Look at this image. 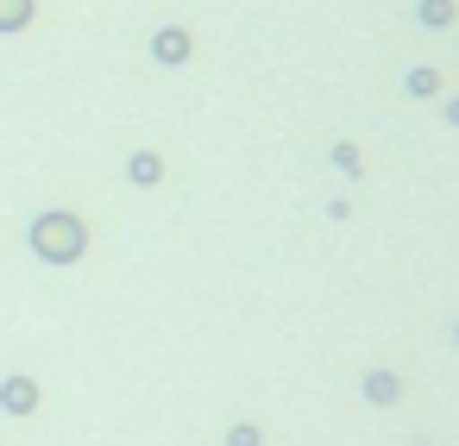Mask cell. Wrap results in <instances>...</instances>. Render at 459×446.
<instances>
[{
    "instance_id": "cell-4",
    "label": "cell",
    "mask_w": 459,
    "mask_h": 446,
    "mask_svg": "<svg viewBox=\"0 0 459 446\" xmlns=\"http://www.w3.org/2000/svg\"><path fill=\"white\" fill-rule=\"evenodd\" d=\"M365 402L371 408H396L403 402V377L396 371H365Z\"/></svg>"
},
{
    "instance_id": "cell-7",
    "label": "cell",
    "mask_w": 459,
    "mask_h": 446,
    "mask_svg": "<svg viewBox=\"0 0 459 446\" xmlns=\"http://www.w3.org/2000/svg\"><path fill=\"white\" fill-rule=\"evenodd\" d=\"M39 13V0H0V32H26Z\"/></svg>"
},
{
    "instance_id": "cell-11",
    "label": "cell",
    "mask_w": 459,
    "mask_h": 446,
    "mask_svg": "<svg viewBox=\"0 0 459 446\" xmlns=\"http://www.w3.org/2000/svg\"><path fill=\"white\" fill-rule=\"evenodd\" d=\"M446 126H459V101H446Z\"/></svg>"
},
{
    "instance_id": "cell-6",
    "label": "cell",
    "mask_w": 459,
    "mask_h": 446,
    "mask_svg": "<svg viewBox=\"0 0 459 446\" xmlns=\"http://www.w3.org/2000/svg\"><path fill=\"white\" fill-rule=\"evenodd\" d=\"M415 20H421L428 32H446V26L459 20V0H421V7H415Z\"/></svg>"
},
{
    "instance_id": "cell-9",
    "label": "cell",
    "mask_w": 459,
    "mask_h": 446,
    "mask_svg": "<svg viewBox=\"0 0 459 446\" xmlns=\"http://www.w3.org/2000/svg\"><path fill=\"white\" fill-rule=\"evenodd\" d=\"M333 170H340V176H365V158H359V145H352V139H340V145H333Z\"/></svg>"
},
{
    "instance_id": "cell-2",
    "label": "cell",
    "mask_w": 459,
    "mask_h": 446,
    "mask_svg": "<svg viewBox=\"0 0 459 446\" xmlns=\"http://www.w3.org/2000/svg\"><path fill=\"white\" fill-rule=\"evenodd\" d=\"M152 57H158L164 70H183V64L195 57V39H189L183 26H158V32H152Z\"/></svg>"
},
{
    "instance_id": "cell-5",
    "label": "cell",
    "mask_w": 459,
    "mask_h": 446,
    "mask_svg": "<svg viewBox=\"0 0 459 446\" xmlns=\"http://www.w3.org/2000/svg\"><path fill=\"white\" fill-rule=\"evenodd\" d=\"M126 183H133V189H158V183H164V158H158V151H133V158H126Z\"/></svg>"
},
{
    "instance_id": "cell-3",
    "label": "cell",
    "mask_w": 459,
    "mask_h": 446,
    "mask_svg": "<svg viewBox=\"0 0 459 446\" xmlns=\"http://www.w3.org/2000/svg\"><path fill=\"white\" fill-rule=\"evenodd\" d=\"M0 408H7V415H32V408H39V383H32L26 371L0 377Z\"/></svg>"
},
{
    "instance_id": "cell-12",
    "label": "cell",
    "mask_w": 459,
    "mask_h": 446,
    "mask_svg": "<svg viewBox=\"0 0 459 446\" xmlns=\"http://www.w3.org/2000/svg\"><path fill=\"white\" fill-rule=\"evenodd\" d=\"M453 346H459V327H453Z\"/></svg>"
},
{
    "instance_id": "cell-1",
    "label": "cell",
    "mask_w": 459,
    "mask_h": 446,
    "mask_svg": "<svg viewBox=\"0 0 459 446\" xmlns=\"http://www.w3.org/2000/svg\"><path fill=\"white\" fill-rule=\"evenodd\" d=\"M26 245L45 258V264H82L89 258V220L70 214V208H45L26 233Z\"/></svg>"
},
{
    "instance_id": "cell-8",
    "label": "cell",
    "mask_w": 459,
    "mask_h": 446,
    "mask_svg": "<svg viewBox=\"0 0 459 446\" xmlns=\"http://www.w3.org/2000/svg\"><path fill=\"white\" fill-rule=\"evenodd\" d=\"M403 89H409L415 101H428V95H440V70H428V64H415V70L403 76Z\"/></svg>"
},
{
    "instance_id": "cell-10",
    "label": "cell",
    "mask_w": 459,
    "mask_h": 446,
    "mask_svg": "<svg viewBox=\"0 0 459 446\" xmlns=\"http://www.w3.org/2000/svg\"><path fill=\"white\" fill-rule=\"evenodd\" d=\"M227 446H264V427L258 421H233L227 427Z\"/></svg>"
}]
</instances>
